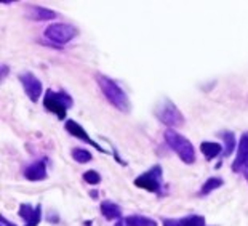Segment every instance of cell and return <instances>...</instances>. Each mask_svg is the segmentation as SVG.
I'll return each instance as SVG.
<instances>
[{
  "label": "cell",
  "mask_w": 248,
  "mask_h": 226,
  "mask_svg": "<svg viewBox=\"0 0 248 226\" xmlns=\"http://www.w3.org/2000/svg\"><path fill=\"white\" fill-rule=\"evenodd\" d=\"M96 82L99 88H101V92L104 93V97L108 98V101L112 104V106H115L122 113H130V109H131L130 99L117 82L104 74H96Z\"/></svg>",
  "instance_id": "1"
},
{
  "label": "cell",
  "mask_w": 248,
  "mask_h": 226,
  "mask_svg": "<svg viewBox=\"0 0 248 226\" xmlns=\"http://www.w3.org/2000/svg\"><path fill=\"white\" fill-rule=\"evenodd\" d=\"M163 136H165L167 145L176 152L178 157L184 162V164H194L195 162V149H194L192 143L186 138V136L179 135L178 132H175V130H171V129L167 130Z\"/></svg>",
  "instance_id": "2"
},
{
  "label": "cell",
  "mask_w": 248,
  "mask_h": 226,
  "mask_svg": "<svg viewBox=\"0 0 248 226\" xmlns=\"http://www.w3.org/2000/svg\"><path fill=\"white\" fill-rule=\"evenodd\" d=\"M74 104L72 98L66 92H55V90H46L44 98V106L48 113H53L60 120L66 119L67 109Z\"/></svg>",
  "instance_id": "3"
},
{
  "label": "cell",
  "mask_w": 248,
  "mask_h": 226,
  "mask_svg": "<svg viewBox=\"0 0 248 226\" xmlns=\"http://www.w3.org/2000/svg\"><path fill=\"white\" fill-rule=\"evenodd\" d=\"M154 114L167 127H181V125H184V115L176 108V104H173V101H170L168 98H163L157 104Z\"/></svg>",
  "instance_id": "4"
},
{
  "label": "cell",
  "mask_w": 248,
  "mask_h": 226,
  "mask_svg": "<svg viewBox=\"0 0 248 226\" xmlns=\"http://www.w3.org/2000/svg\"><path fill=\"white\" fill-rule=\"evenodd\" d=\"M162 177H163L162 167L160 165H154L152 169H149L147 172L141 173L138 178H135L133 183H135V186L144 189V191L160 194V189H162Z\"/></svg>",
  "instance_id": "5"
},
{
  "label": "cell",
  "mask_w": 248,
  "mask_h": 226,
  "mask_svg": "<svg viewBox=\"0 0 248 226\" xmlns=\"http://www.w3.org/2000/svg\"><path fill=\"white\" fill-rule=\"evenodd\" d=\"M77 35V29L66 23H55L50 24L45 29V37L51 40L56 45H66Z\"/></svg>",
  "instance_id": "6"
},
{
  "label": "cell",
  "mask_w": 248,
  "mask_h": 226,
  "mask_svg": "<svg viewBox=\"0 0 248 226\" xmlns=\"http://www.w3.org/2000/svg\"><path fill=\"white\" fill-rule=\"evenodd\" d=\"M232 172L240 173L248 181V132L240 136L239 149H237V157L232 162Z\"/></svg>",
  "instance_id": "7"
},
{
  "label": "cell",
  "mask_w": 248,
  "mask_h": 226,
  "mask_svg": "<svg viewBox=\"0 0 248 226\" xmlns=\"http://www.w3.org/2000/svg\"><path fill=\"white\" fill-rule=\"evenodd\" d=\"M18 79L24 88L26 95L29 97V99L32 103H35L42 95V82L32 74V72H23V74H19Z\"/></svg>",
  "instance_id": "8"
},
{
  "label": "cell",
  "mask_w": 248,
  "mask_h": 226,
  "mask_svg": "<svg viewBox=\"0 0 248 226\" xmlns=\"http://www.w3.org/2000/svg\"><path fill=\"white\" fill-rule=\"evenodd\" d=\"M66 132L71 133L72 136H76V138H78L80 141H85L87 145L93 146L94 149H98L99 152H103V154H108L106 149H103L101 146H99L96 141H93L92 138H90V135L83 130V127L78 122H76V120H67L66 122Z\"/></svg>",
  "instance_id": "9"
},
{
  "label": "cell",
  "mask_w": 248,
  "mask_h": 226,
  "mask_svg": "<svg viewBox=\"0 0 248 226\" xmlns=\"http://www.w3.org/2000/svg\"><path fill=\"white\" fill-rule=\"evenodd\" d=\"M18 213L26 222L24 226H39L40 220H42V206L37 204V207L34 209L31 204H21Z\"/></svg>",
  "instance_id": "10"
},
{
  "label": "cell",
  "mask_w": 248,
  "mask_h": 226,
  "mask_svg": "<svg viewBox=\"0 0 248 226\" xmlns=\"http://www.w3.org/2000/svg\"><path fill=\"white\" fill-rule=\"evenodd\" d=\"M24 177L29 181H42L46 178V161H37L24 170Z\"/></svg>",
  "instance_id": "11"
},
{
  "label": "cell",
  "mask_w": 248,
  "mask_h": 226,
  "mask_svg": "<svg viewBox=\"0 0 248 226\" xmlns=\"http://www.w3.org/2000/svg\"><path fill=\"white\" fill-rule=\"evenodd\" d=\"M28 16L34 21H48V19L58 18V13L50 8H44V7H29Z\"/></svg>",
  "instance_id": "12"
},
{
  "label": "cell",
  "mask_w": 248,
  "mask_h": 226,
  "mask_svg": "<svg viewBox=\"0 0 248 226\" xmlns=\"http://www.w3.org/2000/svg\"><path fill=\"white\" fill-rule=\"evenodd\" d=\"M101 213L106 220H120L122 218V209L112 201L101 202Z\"/></svg>",
  "instance_id": "13"
},
{
  "label": "cell",
  "mask_w": 248,
  "mask_h": 226,
  "mask_svg": "<svg viewBox=\"0 0 248 226\" xmlns=\"http://www.w3.org/2000/svg\"><path fill=\"white\" fill-rule=\"evenodd\" d=\"M200 149H202V154L205 156V159L213 161L215 157L223 154L224 148L218 143H213V141H203V143H200Z\"/></svg>",
  "instance_id": "14"
},
{
  "label": "cell",
  "mask_w": 248,
  "mask_h": 226,
  "mask_svg": "<svg viewBox=\"0 0 248 226\" xmlns=\"http://www.w3.org/2000/svg\"><path fill=\"white\" fill-rule=\"evenodd\" d=\"M223 185H224V181L221 180L219 177H212V178H208V180L202 185V188H200L199 196H208L210 193L215 191V189L221 188Z\"/></svg>",
  "instance_id": "15"
},
{
  "label": "cell",
  "mask_w": 248,
  "mask_h": 226,
  "mask_svg": "<svg viewBox=\"0 0 248 226\" xmlns=\"http://www.w3.org/2000/svg\"><path fill=\"white\" fill-rule=\"evenodd\" d=\"M126 226H157V222L152 218L142 217V215H130L125 218Z\"/></svg>",
  "instance_id": "16"
},
{
  "label": "cell",
  "mask_w": 248,
  "mask_h": 226,
  "mask_svg": "<svg viewBox=\"0 0 248 226\" xmlns=\"http://www.w3.org/2000/svg\"><path fill=\"white\" fill-rule=\"evenodd\" d=\"M221 138L224 140V149H223V154L221 157H229L232 152L235 149V135L232 132H223L221 133Z\"/></svg>",
  "instance_id": "17"
},
{
  "label": "cell",
  "mask_w": 248,
  "mask_h": 226,
  "mask_svg": "<svg viewBox=\"0 0 248 226\" xmlns=\"http://www.w3.org/2000/svg\"><path fill=\"white\" fill-rule=\"evenodd\" d=\"M178 226H205V218L202 215H187L178 218Z\"/></svg>",
  "instance_id": "18"
},
{
  "label": "cell",
  "mask_w": 248,
  "mask_h": 226,
  "mask_svg": "<svg viewBox=\"0 0 248 226\" xmlns=\"http://www.w3.org/2000/svg\"><path fill=\"white\" fill-rule=\"evenodd\" d=\"M71 156H72V159H74V161L78 162V164H87V162H90V161L93 159L92 152L87 151V149H82V148L72 149Z\"/></svg>",
  "instance_id": "19"
},
{
  "label": "cell",
  "mask_w": 248,
  "mask_h": 226,
  "mask_svg": "<svg viewBox=\"0 0 248 226\" xmlns=\"http://www.w3.org/2000/svg\"><path fill=\"white\" fill-rule=\"evenodd\" d=\"M83 180H85L88 185H99L101 181V175L96 170H88L83 173Z\"/></svg>",
  "instance_id": "20"
},
{
  "label": "cell",
  "mask_w": 248,
  "mask_h": 226,
  "mask_svg": "<svg viewBox=\"0 0 248 226\" xmlns=\"http://www.w3.org/2000/svg\"><path fill=\"white\" fill-rule=\"evenodd\" d=\"M163 226H178V218H163Z\"/></svg>",
  "instance_id": "21"
},
{
  "label": "cell",
  "mask_w": 248,
  "mask_h": 226,
  "mask_svg": "<svg viewBox=\"0 0 248 226\" xmlns=\"http://www.w3.org/2000/svg\"><path fill=\"white\" fill-rule=\"evenodd\" d=\"M0 226H16V225L12 223V222H8V220L5 218V217H0Z\"/></svg>",
  "instance_id": "22"
},
{
  "label": "cell",
  "mask_w": 248,
  "mask_h": 226,
  "mask_svg": "<svg viewBox=\"0 0 248 226\" xmlns=\"http://www.w3.org/2000/svg\"><path fill=\"white\" fill-rule=\"evenodd\" d=\"M115 226H126V225H125V220H119V222L115 223Z\"/></svg>",
  "instance_id": "23"
}]
</instances>
